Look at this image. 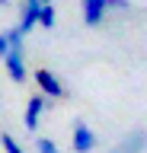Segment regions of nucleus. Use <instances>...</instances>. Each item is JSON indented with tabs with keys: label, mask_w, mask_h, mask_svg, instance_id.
Wrapping results in <instances>:
<instances>
[{
	"label": "nucleus",
	"mask_w": 147,
	"mask_h": 153,
	"mask_svg": "<svg viewBox=\"0 0 147 153\" xmlns=\"http://www.w3.org/2000/svg\"><path fill=\"white\" fill-rule=\"evenodd\" d=\"M35 83H39V93L48 96L51 102L67 96V86L61 83V76L54 74V70H48V67H39V70H35Z\"/></svg>",
	"instance_id": "obj_1"
},
{
	"label": "nucleus",
	"mask_w": 147,
	"mask_h": 153,
	"mask_svg": "<svg viewBox=\"0 0 147 153\" xmlns=\"http://www.w3.org/2000/svg\"><path fill=\"white\" fill-rule=\"evenodd\" d=\"M48 108H51V99H48V96H42V93H35L29 102H26V115H22V124H26L29 131H35V128H39V118L48 112Z\"/></svg>",
	"instance_id": "obj_2"
},
{
	"label": "nucleus",
	"mask_w": 147,
	"mask_h": 153,
	"mask_svg": "<svg viewBox=\"0 0 147 153\" xmlns=\"http://www.w3.org/2000/svg\"><path fill=\"white\" fill-rule=\"evenodd\" d=\"M3 67H7V76L13 83H26V57H22V48H10L3 54Z\"/></svg>",
	"instance_id": "obj_3"
},
{
	"label": "nucleus",
	"mask_w": 147,
	"mask_h": 153,
	"mask_svg": "<svg viewBox=\"0 0 147 153\" xmlns=\"http://www.w3.org/2000/svg\"><path fill=\"white\" fill-rule=\"evenodd\" d=\"M70 143H74V153H93V147H96V131H93L87 121H77L74 124V134H70Z\"/></svg>",
	"instance_id": "obj_4"
},
{
	"label": "nucleus",
	"mask_w": 147,
	"mask_h": 153,
	"mask_svg": "<svg viewBox=\"0 0 147 153\" xmlns=\"http://www.w3.org/2000/svg\"><path fill=\"white\" fill-rule=\"evenodd\" d=\"M80 10H83V22H87L90 29L102 26V22H106V13H109L106 0H80Z\"/></svg>",
	"instance_id": "obj_5"
},
{
	"label": "nucleus",
	"mask_w": 147,
	"mask_h": 153,
	"mask_svg": "<svg viewBox=\"0 0 147 153\" xmlns=\"http://www.w3.org/2000/svg\"><path fill=\"white\" fill-rule=\"evenodd\" d=\"M144 147H147V131H131L112 147V153H144Z\"/></svg>",
	"instance_id": "obj_6"
},
{
	"label": "nucleus",
	"mask_w": 147,
	"mask_h": 153,
	"mask_svg": "<svg viewBox=\"0 0 147 153\" xmlns=\"http://www.w3.org/2000/svg\"><path fill=\"white\" fill-rule=\"evenodd\" d=\"M39 7H42V0H22L19 3V29L22 32H32V29H35Z\"/></svg>",
	"instance_id": "obj_7"
},
{
	"label": "nucleus",
	"mask_w": 147,
	"mask_h": 153,
	"mask_svg": "<svg viewBox=\"0 0 147 153\" xmlns=\"http://www.w3.org/2000/svg\"><path fill=\"white\" fill-rule=\"evenodd\" d=\"M54 22H58L54 7H51V3H42V7H39V16H35V26H42V29H54Z\"/></svg>",
	"instance_id": "obj_8"
},
{
	"label": "nucleus",
	"mask_w": 147,
	"mask_h": 153,
	"mask_svg": "<svg viewBox=\"0 0 147 153\" xmlns=\"http://www.w3.org/2000/svg\"><path fill=\"white\" fill-rule=\"evenodd\" d=\"M0 143H3V150H7V153H26V147H22V143L16 140L10 131H3V134H0Z\"/></svg>",
	"instance_id": "obj_9"
},
{
	"label": "nucleus",
	"mask_w": 147,
	"mask_h": 153,
	"mask_svg": "<svg viewBox=\"0 0 147 153\" xmlns=\"http://www.w3.org/2000/svg\"><path fill=\"white\" fill-rule=\"evenodd\" d=\"M7 35V42H10V48H22V38H26V32H22L19 26H13V29H7L3 32Z\"/></svg>",
	"instance_id": "obj_10"
},
{
	"label": "nucleus",
	"mask_w": 147,
	"mask_h": 153,
	"mask_svg": "<svg viewBox=\"0 0 147 153\" xmlns=\"http://www.w3.org/2000/svg\"><path fill=\"white\" fill-rule=\"evenodd\" d=\"M35 150H39V153H61V150H58V143L51 140V137H39Z\"/></svg>",
	"instance_id": "obj_11"
},
{
	"label": "nucleus",
	"mask_w": 147,
	"mask_h": 153,
	"mask_svg": "<svg viewBox=\"0 0 147 153\" xmlns=\"http://www.w3.org/2000/svg\"><path fill=\"white\" fill-rule=\"evenodd\" d=\"M106 7L112 10V13H128V10H131V0H106Z\"/></svg>",
	"instance_id": "obj_12"
},
{
	"label": "nucleus",
	"mask_w": 147,
	"mask_h": 153,
	"mask_svg": "<svg viewBox=\"0 0 147 153\" xmlns=\"http://www.w3.org/2000/svg\"><path fill=\"white\" fill-rule=\"evenodd\" d=\"M7 51H10V42H7V35H3V32H0V57L7 54Z\"/></svg>",
	"instance_id": "obj_13"
},
{
	"label": "nucleus",
	"mask_w": 147,
	"mask_h": 153,
	"mask_svg": "<svg viewBox=\"0 0 147 153\" xmlns=\"http://www.w3.org/2000/svg\"><path fill=\"white\" fill-rule=\"evenodd\" d=\"M0 7H10V0H0Z\"/></svg>",
	"instance_id": "obj_14"
},
{
	"label": "nucleus",
	"mask_w": 147,
	"mask_h": 153,
	"mask_svg": "<svg viewBox=\"0 0 147 153\" xmlns=\"http://www.w3.org/2000/svg\"><path fill=\"white\" fill-rule=\"evenodd\" d=\"M42 3H54V0H42Z\"/></svg>",
	"instance_id": "obj_15"
}]
</instances>
